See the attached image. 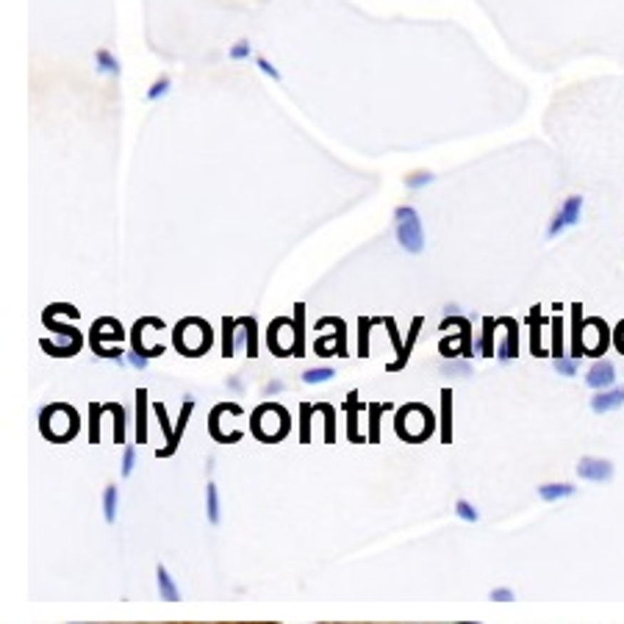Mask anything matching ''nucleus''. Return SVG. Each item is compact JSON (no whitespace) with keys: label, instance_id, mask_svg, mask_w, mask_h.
Segmentation results:
<instances>
[{"label":"nucleus","instance_id":"38","mask_svg":"<svg viewBox=\"0 0 624 624\" xmlns=\"http://www.w3.org/2000/svg\"><path fill=\"white\" fill-rule=\"evenodd\" d=\"M280 392H283V383H280V380H272V383L264 386V394H280Z\"/></svg>","mask_w":624,"mask_h":624},{"label":"nucleus","instance_id":"34","mask_svg":"<svg viewBox=\"0 0 624 624\" xmlns=\"http://www.w3.org/2000/svg\"><path fill=\"white\" fill-rule=\"evenodd\" d=\"M386 327H389V336H392V344H394V352H397V358L402 355V342H399V333H397V324H394V319L392 317H386Z\"/></svg>","mask_w":624,"mask_h":624},{"label":"nucleus","instance_id":"32","mask_svg":"<svg viewBox=\"0 0 624 624\" xmlns=\"http://www.w3.org/2000/svg\"><path fill=\"white\" fill-rule=\"evenodd\" d=\"M555 369L563 374V377H574V374H577V361H574V358H566V355H558V358H555Z\"/></svg>","mask_w":624,"mask_h":624},{"label":"nucleus","instance_id":"37","mask_svg":"<svg viewBox=\"0 0 624 624\" xmlns=\"http://www.w3.org/2000/svg\"><path fill=\"white\" fill-rule=\"evenodd\" d=\"M491 599H497V602H511V599H513V591H511V588H494V591H491Z\"/></svg>","mask_w":624,"mask_h":624},{"label":"nucleus","instance_id":"7","mask_svg":"<svg viewBox=\"0 0 624 624\" xmlns=\"http://www.w3.org/2000/svg\"><path fill=\"white\" fill-rule=\"evenodd\" d=\"M616 383V367H613V361H597L588 372H585V386L588 389H610Z\"/></svg>","mask_w":624,"mask_h":624},{"label":"nucleus","instance_id":"33","mask_svg":"<svg viewBox=\"0 0 624 624\" xmlns=\"http://www.w3.org/2000/svg\"><path fill=\"white\" fill-rule=\"evenodd\" d=\"M155 408V416H158V424H161V430H164V436H167V444L173 441V436H175V430L170 427V422H167V408L161 405V402H155L153 405Z\"/></svg>","mask_w":624,"mask_h":624},{"label":"nucleus","instance_id":"22","mask_svg":"<svg viewBox=\"0 0 624 624\" xmlns=\"http://www.w3.org/2000/svg\"><path fill=\"white\" fill-rule=\"evenodd\" d=\"M205 511H208V522L217 524L220 522V491L214 483L205 486Z\"/></svg>","mask_w":624,"mask_h":624},{"label":"nucleus","instance_id":"35","mask_svg":"<svg viewBox=\"0 0 624 624\" xmlns=\"http://www.w3.org/2000/svg\"><path fill=\"white\" fill-rule=\"evenodd\" d=\"M133 466H136V449L128 447V449H125V455H123V477H131Z\"/></svg>","mask_w":624,"mask_h":624},{"label":"nucleus","instance_id":"17","mask_svg":"<svg viewBox=\"0 0 624 624\" xmlns=\"http://www.w3.org/2000/svg\"><path fill=\"white\" fill-rule=\"evenodd\" d=\"M302 317H305V305L297 302V305H295V324H292V327H295V333H292L295 342H292V347H289L295 358H302V352H305V344H302V339H305V333H302Z\"/></svg>","mask_w":624,"mask_h":624},{"label":"nucleus","instance_id":"8","mask_svg":"<svg viewBox=\"0 0 624 624\" xmlns=\"http://www.w3.org/2000/svg\"><path fill=\"white\" fill-rule=\"evenodd\" d=\"M624 405V389H599L597 394L591 397V411L594 414H610L616 408Z\"/></svg>","mask_w":624,"mask_h":624},{"label":"nucleus","instance_id":"36","mask_svg":"<svg viewBox=\"0 0 624 624\" xmlns=\"http://www.w3.org/2000/svg\"><path fill=\"white\" fill-rule=\"evenodd\" d=\"M128 361H131L136 369H145L150 358H148V355H142V352H136V349H131V352H128Z\"/></svg>","mask_w":624,"mask_h":624},{"label":"nucleus","instance_id":"14","mask_svg":"<svg viewBox=\"0 0 624 624\" xmlns=\"http://www.w3.org/2000/svg\"><path fill=\"white\" fill-rule=\"evenodd\" d=\"M136 436L142 444L148 441V392L145 389L136 392Z\"/></svg>","mask_w":624,"mask_h":624},{"label":"nucleus","instance_id":"31","mask_svg":"<svg viewBox=\"0 0 624 624\" xmlns=\"http://www.w3.org/2000/svg\"><path fill=\"white\" fill-rule=\"evenodd\" d=\"M499 322H494V319H486L483 322V355H494V347H491V342H494V327H497Z\"/></svg>","mask_w":624,"mask_h":624},{"label":"nucleus","instance_id":"29","mask_svg":"<svg viewBox=\"0 0 624 624\" xmlns=\"http://www.w3.org/2000/svg\"><path fill=\"white\" fill-rule=\"evenodd\" d=\"M333 374L336 372H333L330 367H319V369H308V372L302 374V380H305L308 386H314V383H327Z\"/></svg>","mask_w":624,"mask_h":624},{"label":"nucleus","instance_id":"28","mask_svg":"<svg viewBox=\"0 0 624 624\" xmlns=\"http://www.w3.org/2000/svg\"><path fill=\"white\" fill-rule=\"evenodd\" d=\"M245 324H247V333H245V342H247V355L250 358H255L258 355V336H255V330H258V324L252 317H245Z\"/></svg>","mask_w":624,"mask_h":624},{"label":"nucleus","instance_id":"3","mask_svg":"<svg viewBox=\"0 0 624 624\" xmlns=\"http://www.w3.org/2000/svg\"><path fill=\"white\" fill-rule=\"evenodd\" d=\"M42 322L48 324L53 333H58V344L56 342H48V339H42V349L50 352V355H56V358H67V355H75L81 344H83V339H81V333L70 327V324H58L56 322V317L50 314L48 308H45V314H42Z\"/></svg>","mask_w":624,"mask_h":624},{"label":"nucleus","instance_id":"24","mask_svg":"<svg viewBox=\"0 0 624 624\" xmlns=\"http://www.w3.org/2000/svg\"><path fill=\"white\" fill-rule=\"evenodd\" d=\"M314 411H317V405H308V402L300 405V424H302V430H300V441H302V444L311 441V414H314Z\"/></svg>","mask_w":624,"mask_h":624},{"label":"nucleus","instance_id":"9","mask_svg":"<svg viewBox=\"0 0 624 624\" xmlns=\"http://www.w3.org/2000/svg\"><path fill=\"white\" fill-rule=\"evenodd\" d=\"M324 324H333V327H336V336H333V342H336V352H333V355H339V358L347 355V344H344V339H347V324L342 322V319H336V317H324V319L317 322V327H324ZM324 344H327V342L319 339V342H317V349H322ZM322 355H330V349H322Z\"/></svg>","mask_w":624,"mask_h":624},{"label":"nucleus","instance_id":"2","mask_svg":"<svg viewBox=\"0 0 624 624\" xmlns=\"http://www.w3.org/2000/svg\"><path fill=\"white\" fill-rule=\"evenodd\" d=\"M175 347L178 352L186 349V355H200L211 347V327L203 319H183L175 327Z\"/></svg>","mask_w":624,"mask_h":624},{"label":"nucleus","instance_id":"21","mask_svg":"<svg viewBox=\"0 0 624 624\" xmlns=\"http://www.w3.org/2000/svg\"><path fill=\"white\" fill-rule=\"evenodd\" d=\"M386 408H392V405H389V402H372V405H369V436H367V439H369L372 444L380 441V414H383Z\"/></svg>","mask_w":624,"mask_h":624},{"label":"nucleus","instance_id":"39","mask_svg":"<svg viewBox=\"0 0 624 624\" xmlns=\"http://www.w3.org/2000/svg\"><path fill=\"white\" fill-rule=\"evenodd\" d=\"M227 389H233V392H245V383H242L239 377H227Z\"/></svg>","mask_w":624,"mask_h":624},{"label":"nucleus","instance_id":"13","mask_svg":"<svg viewBox=\"0 0 624 624\" xmlns=\"http://www.w3.org/2000/svg\"><path fill=\"white\" fill-rule=\"evenodd\" d=\"M422 324H424L422 317H416V319H414V324H411V333H408V342H405V347H402V355H399L394 364H389V372H399V369L408 364V358H411V349H414L416 339H419V330H422Z\"/></svg>","mask_w":624,"mask_h":624},{"label":"nucleus","instance_id":"30","mask_svg":"<svg viewBox=\"0 0 624 624\" xmlns=\"http://www.w3.org/2000/svg\"><path fill=\"white\" fill-rule=\"evenodd\" d=\"M455 513H458L464 522H477V519H480L477 508H474L472 502H466V499H458V502H455Z\"/></svg>","mask_w":624,"mask_h":624},{"label":"nucleus","instance_id":"15","mask_svg":"<svg viewBox=\"0 0 624 624\" xmlns=\"http://www.w3.org/2000/svg\"><path fill=\"white\" fill-rule=\"evenodd\" d=\"M572 494L574 486H569V483H544V486H538V497L544 502H558V499H566Z\"/></svg>","mask_w":624,"mask_h":624},{"label":"nucleus","instance_id":"23","mask_svg":"<svg viewBox=\"0 0 624 624\" xmlns=\"http://www.w3.org/2000/svg\"><path fill=\"white\" fill-rule=\"evenodd\" d=\"M103 511H106V522H117V486H106L103 491Z\"/></svg>","mask_w":624,"mask_h":624},{"label":"nucleus","instance_id":"20","mask_svg":"<svg viewBox=\"0 0 624 624\" xmlns=\"http://www.w3.org/2000/svg\"><path fill=\"white\" fill-rule=\"evenodd\" d=\"M239 327V319H230V317H225L223 319V355L225 358H233V352H236V330Z\"/></svg>","mask_w":624,"mask_h":624},{"label":"nucleus","instance_id":"16","mask_svg":"<svg viewBox=\"0 0 624 624\" xmlns=\"http://www.w3.org/2000/svg\"><path fill=\"white\" fill-rule=\"evenodd\" d=\"M441 441L444 444L452 441V392L449 389L441 392Z\"/></svg>","mask_w":624,"mask_h":624},{"label":"nucleus","instance_id":"19","mask_svg":"<svg viewBox=\"0 0 624 624\" xmlns=\"http://www.w3.org/2000/svg\"><path fill=\"white\" fill-rule=\"evenodd\" d=\"M155 577H158V591H161V597L167 599V602H178V599H180V591H178V585H175V580L170 577V572H167L164 566H158Z\"/></svg>","mask_w":624,"mask_h":624},{"label":"nucleus","instance_id":"27","mask_svg":"<svg viewBox=\"0 0 624 624\" xmlns=\"http://www.w3.org/2000/svg\"><path fill=\"white\" fill-rule=\"evenodd\" d=\"M108 408H111V414H114V439H117V444H123L125 441V411L120 402H108Z\"/></svg>","mask_w":624,"mask_h":624},{"label":"nucleus","instance_id":"25","mask_svg":"<svg viewBox=\"0 0 624 624\" xmlns=\"http://www.w3.org/2000/svg\"><path fill=\"white\" fill-rule=\"evenodd\" d=\"M317 408L324 414V441L333 444V441H336V411H333L330 405H324V402H319Z\"/></svg>","mask_w":624,"mask_h":624},{"label":"nucleus","instance_id":"18","mask_svg":"<svg viewBox=\"0 0 624 624\" xmlns=\"http://www.w3.org/2000/svg\"><path fill=\"white\" fill-rule=\"evenodd\" d=\"M380 322H383V319H377V317H361V319H358V355H361V358L369 355V330Z\"/></svg>","mask_w":624,"mask_h":624},{"label":"nucleus","instance_id":"12","mask_svg":"<svg viewBox=\"0 0 624 624\" xmlns=\"http://www.w3.org/2000/svg\"><path fill=\"white\" fill-rule=\"evenodd\" d=\"M106 327H103V322H95L92 324V330H89V342H92V349H95V355L100 352V347H103V342L108 339V342H120L123 339V324L120 322H114V327H111V333H103Z\"/></svg>","mask_w":624,"mask_h":624},{"label":"nucleus","instance_id":"10","mask_svg":"<svg viewBox=\"0 0 624 624\" xmlns=\"http://www.w3.org/2000/svg\"><path fill=\"white\" fill-rule=\"evenodd\" d=\"M364 408V402L358 399V392H349L347 402H344V411H347L349 422H347V439L349 441H355V444H361L364 441V436L358 433V411Z\"/></svg>","mask_w":624,"mask_h":624},{"label":"nucleus","instance_id":"4","mask_svg":"<svg viewBox=\"0 0 624 624\" xmlns=\"http://www.w3.org/2000/svg\"><path fill=\"white\" fill-rule=\"evenodd\" d=\"M397 242L408 252H422L424 230L419 223V214L414 208H399L397 211Z\"/></svg>","mask_w":624,"mask_h":624},{"label":"nucleus","instance_id":"6","mask_svg":"<svg viewBox=\"0 0 624 624\" xmlns=\"http://www.w3.org/2000/svg\"><path fill=\"white\" fill-rule=\"evenodd\" d=\"M580 214H583V200L580 198H569L563 205H561V211L555 214V220L549 225L547 236L549 239H555V236H561L566 227H572V225L580 223Z\"/></svg>","mask_w":624,"mask_h":624},{"label":"nucleus","instance_id":"1","mask_svg":"<svg viewBox=\"0 0 624 624\" xmlns=\"http://www.w3.org/2000/svg\"><path fill=\"white\" fill-rule=\"evenodd\" d=\"M394 430H397L399 439H411V441H422L427 439L433 430H436V416L433 411L422 405V402H411L405 408L397 411V419H394Z\"/></svg>","mask_w":624,"mask_h":624},{"label":"nucleus","instance_id":"5","mask_svg":"<svg viewBox=\"0 0 624 624\" xmlns=\"http://www.w3.org/2000/svg\"><path fill=\"white\" fill-rule=\"evenodd\" d=\"M577 474L588 483H610L613 480V464L608 458H594V455H585L580 458L577 464Z\"/></svg>","mask_w":624,"mask_h":624},{"label":"nucleus","instance_id":"11","mask_svg":"<svg viewBox=\"0 0 624 624\" xmlns=\"http://www.w3.org/2000/svg\"><path fill=\"white\" fill-rule=\"evenodd\" d=\"M192 411H195V399H186L183 402V408H180V416H178V424H175V436H173V441L167 444L164 449H158L155 455L158 458H170L175 449H178V441H180V433H183V427H186V422H189V416H192Z\"/></svg>","mask_w":624,"mask_h":624},{"label":"nucleus","instance_id":"26","mask_svg":"<svg viewBox=\"0 0 624 624\" xmlns=\"http://www.w3.org/2000/svg\"><path fill=\"white\" fill-rule=\"evenodd\" d=\"M103 411H106V405H98V402L89 405V441L92 444L100 441V414Z\"/></svg>","mask_w":624,"mask_h":624}]
</instances>
